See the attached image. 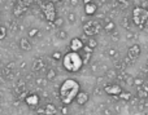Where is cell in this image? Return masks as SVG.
Masks as SVG:
<instances>
[{
	"label": "cell",
	"mask_w": 148,
	"mask_h": 115,
	"mask_svg": "<svg viewBox=\"0 0 148 115\" xmlns=\"http://www.w3.org/2000/svg\"><path fill=\"white\" fill-rule=\"evenodd\" d=\"M81 92V84L78 83V80L75 79H65L64 82L61 83L59 89V95H60V100H61L62 105H72V103L75 101L77 95Z\"/></svg>",
	"instance_id": "6da1fadb"
},
{
	"label": "cell",
	"mask_w": 148,
	"mask_h": 115,
	"mask_svg": "<svg viewBox=\"0 0 148 115\" xmlns=\"http://www.w3.org/2000/svg\"><path fill=\"white\" fill-rule=\"evenodd\" d=\"M61 61L62 67L68 72H77L83 66V60H82L81 53H78V52H68L66 54H64Z\"/></svg>",
	"instance_id": "7a4b0ae2"
},
{
	"label": "cell",
	"mask_w": 148,
	"mask_h": 115,
	"mask_svg": "<svg viewBox=\"0 0 148 115\" xmlns=\"http://www.w3.org/2000/svg\"><path fill=\"white\" fill-rule=\"evenodd\" d=\"M103 25L100 23V21H94V20H88L83 23V34L88 38H95V35L101 31Z\"/></svg>",
	"instance_id": "3957f363"
},
{
	"label": "cell",
	"mask_w": 148,
	"mask_h": 115,
	"mask_svg": "<svg viewBox=\"0 0 148 115\" xmlns=\"http://www.w3.org/2000/svg\"><path fill=\"white\" fill-rule=\"evenodd\" d=\"M133 21L138 27H143L148 22V9L143 7H135L133 9Z\"/></svg>",
	"instance_id": "277c9868"
},
{
	"label": "cell",
	"mask_w": 148,
	"mask_h": 115,
	"mask_svg": "<svg viewBox=\"0 0 148 115\" xmlns=\"http://www.w3.org/2000/svg\"><path fill=\"white\" fill-rule=\"evenodd\" d=\"M42 12L44 14V18L47 20V22L53 23V21L56 20V7L52 1H47L42 4Z\"/></svg>",
	"instance_id": "5b68a950"
},
{
	"label": "cell",
	"mask_w": 148,
	"mask_h": 115,
	"mask_svg": "<svg viewBox=\"0 0 148 115\" xmlns=\"http://www.w3.org/2000/svg\"><path fill=\"white\" fill-rule=\"evenodd\" d=\"M103 91H104V93H107L108 96H120V93L122 92V88H121L120 84H117V83H107V84L103 87Z\"/></svg>",
	"instance_id": "8992f818"
},
{
	"label": "cell",
	"mask_w": 148,
	"mask_h": 115,
	"mask_svg": "<svg viewBox=\"0 0 148 115\" xmlns=\"http://www.w3.org/2000/svg\"><path fill=\"white\" fill-rule=\"evenodd\" d=\"M140 53H142L140 45L136 44V43L133 44V45H130L129 47V49H127V60L130 62H134L139 56H140Z\"/></svg>",
	"instance_id": "52a82bcc"
},
{
	"label": "cell",
	"mask_w": 148,
	"mask_h": 115,
	"mask_svg": "<svg viewBox=\"0 0 148 115\" xmlns=\"http://www.w3.org/2000/svg\"><path fill=\"white\" fill-rule=\"evenodd\" d=\"M25 103L30 108H38L39 103H40V97L36 93H29L25 98Z\"/></svg>",
	"instance_id": "ba28073f"
},
{
	"label": "cell",
	"mask_w": 148,
	"mask_h": 115,
	"mask_svg": "<svg viewBox=\"0 0 148 115\" xmlns=\"http://www.w3.org/2000/svg\"><path fill=\"white\" fill-rule=\"evenodd\" d=\"M69 45H70V51L72 52H81L82 49L84 48V41L82 40L81 38H73L72 40H70V43H69Z\"/></svg>",
	"instance_id": "9c48e42d"
},
{
	"label": "cell",
	"mask_w": 148,
	"mask_h": 115,
	"mask_svg": "<svg viewBox=\"0 0 148 115\" xmlns=\"http://www.w3.org/2000/svg\"><path fill=\"white\" fill-rule=\"evenodd\" d=\"M88 100H90V95L87 92H84V91H81L75 97V102L78 103L79 106H84L88 102Z\"/></svg>",
	"instance_id": "30bf717a"
},
{
	"label": "cell",
	"mask_w": 148,
	"mask_h": 115,
	"mask_svg": "<svg viewBox=\"0 0 148 115\" xmlns=\"http://www.w3.org/2000/svg\"><path fill=\"white\" fill-rule=\"evenodd\" d=\"M18 45H20L21 51H23V52H30L31 48H33V44L29 40V38H21L18 40Z\"/></svg>",
	"instance_id": "8fae6325"
},
{
	"label": "cell",
	"mask_w": 148,
	"mask_h": 115,
	"mask_svg": "<svg viewBox=\"0 0 148 115\" xmlns=\"http://www.w3.org/2000/svg\"><path fill=\"white\" fill-rule=\"evenodd\" d=\"M101 22H103V28H104L108 34L113 32V31L116 30V23L113 22L112 20H109V18H104Z\"/></svg>",
	"instance_id": "7c38bea8"
},
{
	"label": "cell",
	"mask_w": 148,
	"mask_h": 115,
	"mask_svg": "<svg viewBox=\"0 0 148 115\" xmlns=\"http://www.w3.org/2000/svg\"><path fill=\"white\" fill-rule=\"evenodd\" d=\"M82 51H83V56H82V60H83V65H86V64H88L90 62V60H91V57H92V51H94V49H91L90 48V47H87V45H84V48L82 49Z\"/></svg>",
	"instance_id": "4fadbf2b"
},
{
	"label": "cell",
	"mask_w": 148,
	"mask_h": 115,
	"mask_svg": "<svg viewBox=\"0 0 148 115\" xmlns=\"http://www.w3.org/2000/svg\"><path fill=\"white\" fill-rule=\"evenodd\" d=\"M96 12H97V5L95 4L94 1L87 4V5H84V14L94 16V14H96Z\"/></svg>",
	"instance_id": "5bb4252c"
},
{
	"label": "cell",
	"mask_w": 148,
	"mask_h": 115,
	"mask_svg": "<svg viewBox=\"0 0 148 115\" xmlns=\"http://www.w3.org/2000/svg\"><path fill=\"white\" fill-rule=\"evenodd\" d=\"M57 113V108L55 103L48 102L44 105V115H56Z\"/></svg>",
	"instance_id": "9a60e30c"
},
{
	"label": "cell",
	"mask_w": 148,
	"mask_h": 115,
	"mask_svg": "<svg viewBox=\"0 0 148 115\" xmlns=\"http://www.w3.org/2000/svg\"><path fill=\"white\" fill-rule=\"evenodd\" d=\"M44 66H46V62H44L42 58H35L33 61V70L34 71H40V70H43Z\"/></svg>",
	"instance_id": "2e32d148"
},
{
	"label": "cell",
	"mask_w": 148,
	"mask_h": 115,
	"mask_svg": "<svg viewBox=\"0 0 148 115\" xmlns=\"http://www.w3.org/2000/svg\"><path fill=\"white\" fill-rule=\"evenodd\" d=\"M27 10H29V8L16 4V5H14V8H13V14H14L16 17H20V16H22L23 13H26Z\"/></svg>",
	"instance_id": "e0dca14e"
},
{
	"label": "cell",
	"mask_w": 148,
	"mask_h": 115,
	"mask_svg": "<svg viewBox=\"0 0 148 115\" xmlns=\"http://www.w3.org/2000/svg\"><path fill=\"white\" fill-rule=\"evenodd\" d=\"M117 74H118V71L116 69H108L107 71H105L104 76H105V79H108L109 82H112V80H114L116 78H117Z\"/></svg>",
	"instance_id": "ac0fdd59"
},
{
	"label": "cell",
	"mask_w": 148,
	"mask_h": 115,
	"mask_svg": "<svg viewBox=\"0 0 148 115\" xmlns=\"http://www.w3.org/2000/svg\"><path fill=\"white\" fill-rule=\"evenodd\" d=\"M16 91H17L20 95L23 92H26V83L23 82V80H18L17 84H16Z\"/></svg>",
	"instance_id": "d6986e66"
},
{
	"label": "cell",
	"mask_w": 148,
	"mask_h": 115,
	"mask_svg": "<svg viewBox=\"0 0 148 115\" xmlns=\"http://www.w3.org/2000/svg\"><path fill=\"white\" fill-rule=\"evenodd\" d=\"M56 75H57L56 70L55 69H48L47 70V72H46V79L48 80V82H52V80L56 78Z\"/></svg>",
	"instance_id": "ffe728a7"
},
{
	"label": "cell",
	"mask_w": 148,
	"mask_h": 115,
	"mask_svg": "<svg viewBox=\"0 0 148 115\" xmlns=\"http://www.w3.org/2000/svg\"><path fill=\"white\" fill-rule=\"evenodd\" d=\"M39 28H36V27H30L27 30V36L30 39H34V38H36V36H39Z\"/></svg>",
	"instance_id": "44dd1931"
},
{
	"label": "cell",
	"mask_w": 148,
	"mask_h": 115,
	"mask_svg": "<svg viewBox=\"0 0 148 115\" xmlns=\"http://www.w3.org/2000/svg\"><path fill=\"white\" fill-rule=\"evenodd\" d=\"M118 98L122 101H130L131 98H133V95H131L130 92H126V91H122V92L120 93V96H118Z\"/></svg>",
	"instance_id": "7402d4cb"
},
{
	"label": "cell",
	"mask_w": 148,
	"mask_h": 115,
	"mask_svg": "<svg viewBox=\"0 0 148 115\" xmlns=\"http://www.w3.org/2000/svg\"><path fill=\"white\" fill-rule=\"evenodd\" d=\"M68 22L72 23V25H74V23L77 22V20H78V17H77V13L75 12H68Z\"/></svg>",
	"instance_id": "603a6c76"
},
{
	"label": "cell",
	"mask_w": 148,
	"mask_h": 115,
	"mask_svg": "<svg viewBox=\"0 0 148 115\" xmlns=\"http://www.w3.org/2000/svg\"><path fill=\"white\" fill-rule=\"evenodd\" d=\"M56 36L59 40H66L68 39V31L66 30H59L56 32Z\"/></svg>",
	"instance_id": "cb8c5ba5"
},
{
	"label": "cell",
	"mask_w": 148,
	"mask_h": 115,
	"mask_svg": "<svg viewBox=\"0 0 148 115\" xmlns=\"http://www.w3.org/2000/svg\"><path fill=\"white\" fill-rule=\"evenodd\" d=\"M107 56L109 57V58H113V60L117 58V57H118V51L116 48H109L107 51Z\"/></svg>",
	"instance_id": "d4e9b609"
},
{
	"label": "cell",
	"mask_w": 148,
	"mask_h": 115,
	"mask_svg": "<svg viewBox=\"0 0 148 115\" xmlns=\"http://www.w3.org/2000/svg\"><path fill=\"white\" fill-rule=\"evenodd\" d=\"M86 45L90 47L91 49H95L97 47V40L95 38H88L87 39V41H86Z\"/></svg>",
	"instance_id": "484cf974"
},
{
	"label": "cell",
	"mask_w": 148,
	"mask_h": 115,
	"mask_svg": "<svg viewBox=\"0 0 148 115\" xmlns=\"http://www.w3.org/2000/svg\"><path fill=\"white\" fill-rule=\"evenodd\" d=\"M47 82H48V80H47L46 78H36L35 79V84L39 85V87H44V85H47Z\"/></svg>",
	"instance_id": "4316f807"
},
{
	"label": "cell",
	"mask_w": 148,
	"mask_h": 115,
	"mask_svg": "<svg viewBox=\"0 0 148 115\" xmlns=\"http://www.w3.org/2000/svg\"><path fill=\"white\" fill-rule=\"evenodd\" d=\"M107 84V83H105V76L104 75H99V76L96 78V85H99V87H104V85Z\"/></svg>",
	"instance_id": "83f0119b"
},
{
	"label": "cell",
	"mask_w": 148,
	"mask_h": 115,
	"mask_svg": "<svg viewBox=\"0 0 148 115\" xmlns=\"http://www.w3.org/2000/svg\"><path fill=\"white\" fill-rule=\"evenodd\" d=\"M17 4L26 8H30V5L33 4V0H17Z\"/></svg>",
	"instance_id": "f1b7e54d"
},
{
	"label": "cell",
	"mask_w": 148,
	"mask_h": 115,
	"mask_svg": "<svg viewBox=\"0 0 148 115\" xmlns=\"http://www.w3.org/2000/svg\"><path fill=\"white\" fill-rule=\"evenodd\" d=\"M62 57H64V54H62L60 51H56V52H53V53H52V58H53L55 61H61Z\"/></svg>",
	"instance_id": "f546056e"
},
{
	"label": "cell",
	"mask_w": 148,
	"mask_h": 115,
	"mask_svg": "<svg viewBox=\"0 0 148 115\" xmlns=\"http://www.w3.org/2000/svg\"><path fill=\"white\" fill-rule=\"evenodd\" d=\"M146 84V83H144V80L142 79V78H134V85H135V87H138V88H140L142 85H144Z\"/></svg>",
	"instance_id": "4dcf8cb0"
},
{
	"label": "cell",
	"mask_w": 148,
	"mask_h": 115,
	"mask_svg": "<svg viewBox=\"0 0 148 115\" xmlns=\"http://www.w3.org/2000/svg\"><path fill=\"white\" fill-rule=\"evenodd\" d=\"M8 31H7V27L3 25H0V40H3V39H5V36H7Z\"/></svg>",
	"instance_id": "1f68e13d"
},
{
	"label": "cell",
	"mask_w": 148,
	"mask_h": 115,
	"mask_svg": "<svg viewBox=\"0 0 148 115\" xmlns=\"http://www.w3.org/2000/svg\"><path fill=\"white\" fill-rule=\"evenodd\" d=\"M52 25L55 26V27H61L62 25H64V20H62L61 17H56V20L53 21V23Z\"/></svg>",
	"instance_id": "d6a6232c"
},
{
	"label": "cell",
	"mask_w": 148,
	"mask_h": 115,
	"mask_svg": "<svg viewBox=\"0 0 148 115\" xmlns=\"http://www.w3.org/2000/svg\"><path fill=\"white\" fill-rule=\"evenodd\" d=\"M110 38H112L113 41H120L121 35H120V32H117V31H113V32H110Z\"/></svg>",
	"instance_id": "836d02e7"
},
{
	"label": "cell",
	"mask_w": 148,
	"mask_h": 115,
	"mask_svg": "<svg viewBox=\"0 0 148 115\" xmlns=\"http://www.w3.org/2000/svg\"><path fill=\"white\" fill-rule=\"evenodd\" d=\"M59 111L61 115H69V108H68L66 105H62L61 108L59 109Z\"/></svg>",
	"instance_id": "e575fe53"
},
{
	"label": "cell",
	"mask_w": 148,
	"mask_h": 115,
	"mask_svg": "<svg viewBox=\"0 0 148 115\" xmlns=\"http://www.w3.org/2000/svg\"><path fill=\"white\" fill-rule=\"evenodd\" d=\"M103 93H104V91H103V88H101V87L96 85V87L94 88V95H95V96H101Z\"/></svg>",
	"instance_id": "d590c367"
},
{
	"label": "cell",
	"mask_w": 148,
	"mask_h": 115,
	"mask_svg": "<svg viewBox=\"0 0 148 115\" xmlns=\"http://www.w3.org/2000/svg\"><path fill=\"white\" fill-rule=\"evenodd\" d=\"M125 83L127 85H134V78L131 76V75H126V78H125Z\"/></svg>",
	"instance_id": "8d00e7d4"
},
{
	"label": "cell",
	"mask_w": 148,
	"mask_h": 115,
	"mask_svg": "<svg viewBox=\"0 0 148 115\" xmlns=\"http://www.w3.org/2000/svg\"><path fill=\"white\" fill-rule=\"evenodd\" d=\"M123 66H125V64H123L122 61H118V62H116V64H114V69L117 70V71H118V70H122Z\"/></svg>",
	"instance_id": "74e56055"
},
{
	"label": "cell",
	"mask_w": 148,
	"mask_h": 115,
	"mask_svg": "<svg viewBox=\"0 0 148 115\" xmlns=\"http://www.w3.org/2000/svg\"><path fill=\"white\" fill-rule=\"evenodd\" d=\"M126 75H127V74H125V72H118V74H117V78H116V80H121V82H125Z\"/></svg>",
	"instance_id": "f35d334b"
},
{
	"label": "cell",
	"mask_w": 148,
	"mask_h": 115,
	"mask_svg": "<svg viewBox=\"0 0 148 115\" xmlns=\"http://www.w3.org/2000/svg\"><path fill=\"white\" fill-rule=\"evenodd\" d=\"M91 71H92V72H100L99 64H92V65H91Z\"/></svg>",
	"instance_id": "ab89813d"
},
{
	"label": "cell",
	"mask_w": 148,
	"mask_h": 115,
	"mask_svg": "<svg viewBox=\"0 0 148 115\" xmlns=\"http://www.w3.org/2000/svg\"><path fill=\"white\" fill-rule=\"evenodd\" d=\"M36 114L44 115V106H40V105H39L38 108H36Z\"/></svg>",
	"instance_id": "60d3db41"
},
{
	"label": "cell",
	"mask_w": 148,
	"mask_h": 115,
	"mask_svg": "<svg viewBox=\"0 0 148 115\" xmlns=\"http://www.w3.org/2000/svg\"><path fill=\"white\" fill-rule=\"evenodd\" d=\"M126 39L133 40V39H134V32H133V31H127V32H126Z\"/></svg>",
	"instance_id": "b9f144b4"
},
{
	"label": "cell",
	"mask_w": 148,
	"mask_h": 115,
	"mask_svg": "<svg viewBox=\"0 0 148 115\" xmlns=\"http://www.w3.org/2000/svg\"><path fill=\"white\" fill-rule=\"evenodd\" d=\"M69 3H70V5H72V7H77V5H78V3H79V0H69Z\"/></svg>",
	"instance_id": "7bdbcfd3"
},
{
	"label": "cell",
	"mask_w": 148,
	"mask_h": 115,
	"mask_svg": "<svg viewBox=\"0 0 148 115\" xmlns=\"http://www.w3.org/2000/svg\"><path fill=\"white\" fill-rule=\"evenodd\" d=\"M103 115H112V111L107 108V109H104V110H103Z\"/></svg>",
	"instance_id": "ee69618b"
},
{
	"label": "cell",
	"mask_w": 148,
	"mask_h": 115,
	"mask_svg": "<svg viewBox=\"0 0 148 115\" xmlns=\"http://www.w3.org/2000/svg\"><path fill=\"white\" fill-rule=\"evenodd\" d=\"M94 0H82V3H83V5H87V4H90V3H92Z\"/></svg>",
	"instance_id": "f6af8a7d"
},
{
	"label": "cell",
	"mask_w": 148,
	"mask_h": 115,
	"mask_svg": "<svg viewBox=\"0 0 148 115\" xmlns=\"http://www.w3.org/2000/svg\"><path fill=\"white\" fill-rule=\"evenodd\" d=\"M20 66H21V69H25V66H26V62H21V65H20Z\"/></svg>",
	"instance_id": "bcb514c9"
},
{
	"label": "cell",
	"mask_w": 148,
	"mask_h": 115,
	"mask_svg": "<svg viewBox=\"0 0 148 115\" xmlns=\"http://www.w3.org/2000/svg\"><path fill=\"white\" fill-rule=\"evenodd\" d=\"M146 67H147V69H148V60H147V61H146Z\"/></svg>",
	"instance_id": "7dc6e473"
},
{
	"label": "cell",
	"mask_w": 148,
	"mask_h": 115,
	"mask_svg": "<svg viewBox=\"0 0 148 115\" xmlns=\"http://www.w3.org/2000/svg\"><path fill=\"white\" fill-rule=\"evenodd\" d=\"M146 84H148V75H147V83H146Z\"/></svg>",
	"instance_id": "c3c4849f"
},
{
	"label": "cell",
	"mask_w": 148,
	"mask_h": 115,
	"mask_svg": "<svg viewBox=\"0 0 148 115\" xmlns=\"http://www.w3.org/2000/svg\"><path fill=\"white\" fill-rule=\"evenodd\" d=\"M112 115H117V114H113V113H112Z\"/></svg>",
	"instance_id": "681fc988"
}]
</instances>
